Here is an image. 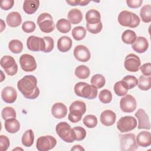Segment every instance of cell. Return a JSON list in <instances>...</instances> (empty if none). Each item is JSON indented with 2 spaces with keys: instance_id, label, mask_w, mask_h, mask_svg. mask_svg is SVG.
Instances as JSON below:
<instances>
[{
  "instance_id": "cell-1",
  "label": "cell",
  "mask_w": 151,
  "mask_h": 151,
  "mask_svg": "<svg viewBox=\"0 0 151 151\" xmlns=\"http://www.w3.org/2000/svg\"><path fill=\"white\" fill-rule=\"evenodd\" d=\"M17 88L22 95L28 99H35L40 94L37 86V79L32 75H27L17 82Z\"/></svg>"
},
{
  "instance_id": "cell-2",
  "label": "cell",
  "mask_w": 151,
  "mask_h": 151,
  "mask_svg": "<svg viewBox=\"0 0 151 151\" xmlns=\"http://www.w3.org/2000/svg\"><path fill=\"white\" fill-rule=\"evenodd\" d=\"M75 94L81 97L91 100L96 98L98 90L93 85H90L85 82H78L74 87Z\"/></svg>"
},
{
  "instance_id": "cell-3",
  "label": "cell",
  "mask_w": 151,
  "mask_h": 151,
  "mask_svg": "<svg viewBox=\"0 0 151 151\" xmlns=\"http://www.w3.org/2000/svg\"><path fill=\"white\" fill-rule=\"evenodd\" d=\"M69 110L68 119L71 123H76L81 120L83 115L86 113V106L84 101L76 100L71 104Z\"/></svg>"
},
{
  "instance_id": "cell-4",
  "label": "cell",
  "mask_w": 151,
  "mask_h": 151,
  "mask_svg": "<svg viewBox=\"0 0 151 151\" xmlns=\"http://www.w3.org/2000/svg\"><path fill=\"white\" fill-rule=\"evenodd\" d=\"M118 22L123 27L134 28L139 26L140 20L139 17L134 13L124 10L119 14Z\"/></svg>"
},
{
  "instance_id": "cell-5",
  "label": "cell",
  "mask_w": 151,
  "mask_h": 151,
  "mask_svg": "<svg viewBox=\"0 0 151 151\" xmlns=\"http://www.w3.org/2000/svg\"><path fill=\"white\" fill-rule=\"evenodd\" d=\"M55 131L60 139L67 143H73L75 140L74 131L67 122H62L58 123L55 127Z\"/></svg>"
},
{
  "instance_id": "cell-6",
  "label": "cell",
  "mask_w": 151,
  "mask_h": 151,
  "mask_svg": "<svg viewBox=\"0 0 151 151\" xmlns=\"http://www.w3.org/2000/svg\"><path fill=\"white\" fill-rule=\"evenodd\" d=\"M120 149L123 151H132L137 149L138 145L136 140V136L133 133L119 134Z\"/></svg>"
},
{
  "instance_id": "cell-7",
  "label": "cell",
  "mask_w": 151,
  "mask_h": 151,
  "mask_svg": "<svg viewBox=\"0 0 151 151\" xmlns=\"http://www.w3.org/2000/svg\"><path fill=\"white\" fill-rule=\"evenodd\" d=\"M37 23L40 30L44 33H50L54 31L55 25L52 16L46 12L41 14L37 18Z\"/></svg>"
},
{
  "instance_id": "cell-8",
  "label": "cell",
  "mask_w": 151,
  "mask_h": 151,
  "mask_svg": "<svg viewBox=\"0 0 151 151\" xmlns=\"http://www.w3.org/2000/svg\"><path fill=\"white\" fill-rule=\"evenodd\" d=\"M137 127L136 118L130 116L122 117L117 123V128L122 133L129 132Z\"/></svg>"
},
{
  "instance_id": "cell-9",
  "label": "cell",
  "mask_w": 151,
  "mask_h": 151,
  "mask_svg": "<svg viewBox=\"0 0 151 151\" xmlns=\"http://www.w3.org/2000/svg\"><path fill=\"white\" fill-rule=\"evenodd\" d=\"M1 67L10 76L15 75L18 71V65L15 59L11 55H4L0 60Z\"/></svg>"
},
{
  "instance_id": "cell-10",
  "label": "cell",
  "mask_w": 151,
  "mask_h": 151,
  "mask_svg": "<svg viewBox=\"0 0 151 151\" xmlns=\"http://www.w3.org/2000/svg\"><path fill=\"white\" fill-rule=\"evenodd\" d=\"M57 144L55 137L50 135L40 136L37 140L36 147L39 151H48L52 149Z\"/></svg>"
},
{
  "instance_id": "cell-11",
  "label": "cell",
  "mask_w": 151,
  "mask_h": 151,
  "mask_svg": "<svg viewBox=\"0 0 151 151\" xmlns=\"http://www.w3.org/2000/svg\"><path fill=\"white\" fill-rule=\"evenodd\" d=\"M19 64L22 70L25 72L33 71L37 67L35 58L28 54H22L20 57Z\"/></svg>"
},
{
  "instance_id": "cell-12",
  "label": "cell",
  "mask_w": 151,
  "mask_h": 151,
  "mask_svg": "<svg viewBox=\"0 0 151 151\" xmlns=\"http://www.w3.org/2000/svg\"><path fill=\"white\" fill-rule=\"evenodd\" d=\"M141 65L140 58L134 54H128L124 59V66L126 70L130 72H137Z\"/></svg>"
},
{
  "instance_id": "cell-13",
  "label": "cell",
  "mask_w": 151,
  "mask_h": 151,
  "mask_svg": "<svg viewBox=\"0 0 151 151\" xmlns=\"http://www.w3.org/2000/svg\"><path fill=\"white\" fill-rule=\"evenodd\" d=\"M137 106L135 98L130 94H126L120 101V107L122 111L124 113L133 112Z\"/></svg>"
},
{
  "instance_id": "cell-14",
  "label": "cell",
  "mask_w": 151,
  "mask_h": 151,
  "mask_svg": "<svg viewBox=\"0 0 151 151\" xmlns=\"http://www.w3.org/2000/svg\"><path fill=\"white\" fill-rule=\"evenodd\" d=\"M75 58L80 62H87L91 58V53L87 47L83 45H77L73 51Z\"/></svg>"
},
{
  "instance_id": "cell-15",
  "label": "cell",
  "mask_w": 151,
  "mask_h": 151,
  "mask_svg": "<svg viewBox=\"0 0 151 151\" xmlns=\"http://www.w3.org/2000/svg\"><path fill=\"white\" fill-rule=\"evenodd\" d=\"M134 115L138 120L139 129H150V123L149 116L143 109H139L136 112Z\"/></svg>"
},
{
  "instance_id": "cell-16",
  "label": "cell",
  "mask_w": 151,
  "mask_h": 151,
  "mask_svg": "<svg viewBox=\"0 0 151 151\" xmlns=\"http://www.w3.org/2000/svg\"><path fill=\"white\" fill-rule=\"evenodd\" d=\"M1 98L5 103L11 104L16 101L17 93L14 87L6 86L1 91Z\"/></svg>"
},
{
  "instance_id": "cell-17",
  "label": "cell",
  "mask_w": 151,
  "mask_h": 151,
  "mask_svg": "<svg viewBox=\"0 0 151 151\" xmlns=\"http://www.w3.org/2000/svg\"><path fill=\"white\" fill-rule=\"evenodd\" d=\"M132 48L137 53H143L147 50L149 42L145 37L142 36L137 37L135 41L132 44Z\"/></svg>"
},
{
  "instance_id": "cell-18",
  "label": "cell",
  "mask_w": 151,
  "mask_h": 151,
  "mask_svg": "<svg viewBox=\"0 0 151 151\" xmlns=\"http://www.w3.org/2000/svg\"><path fill=\"white\" fill-rule=\"evenodd\" d=\"M100 122L102 124L106 126H112L116 122V114L110 110H104L100 114Z\"/></svg>"
},
{
  "instance_id": "cell-19",
  "label": "cell",
  "mask_w": 151,
  "mask_h": 151,
  "mask_svg": "<svg viewBox=\"0 0 151 151\" xmlns=\"http://www.w3.org/2000/svg\"><path fill=\"white\" fill-rule=\"evenodd\" d=\"M42 38L31 35L27 40V46L29 50L34 52L40 51L41 49Z\"/></svg>"
},
{
  "instance_id": "cell-20",
  "label": "cell",
  "mask_w": 151,
  "mask_h": 151,
  "mask_svg": "<svg viewBox=\"0 0 151 151\" xmlns=\"http://www.w3.org/2000/svg\"><path fill=\"white\" fill-rule=\"evenodd\" d=\"M51 113L56 119H63L67 115V108L63 103H56L52 106Z\"/></svg>"
},
{
  "instance_id": "cell-21",
  "label": "cell",
  "mask_w": 151,
  "mask_h": 151,
  "mask_svg": "<svg viewBox=\"0 0 151 151\" xmlns=\"http://www.w3.org/2000/svg\"><path fill=\"white\" fill-rule=\"evenodd\" d=\"M137 145L143 147H146L151 145V134L147 131L140 132L136 138Z\"/></svg>"
},
{
  "instance_id": "cell-22",
  "label": "cell",
  "mask_w": 151,
  "mask_h": 151,
  "mask_svg": "<svg viewBox=\"0 0 151 151\" xmlns=\"http://www.w3.org/2000/svg\"><path fill=\"white\" fill-rule=\"evenodd\" d=\"M6 22L8 25L11 27H17L19 26L22 22L21 15L18 12H11L6 16Z\"/></svg>"
},
{
  "instance_id": "cell-23",
  "label": "cell",
  "mask_w": 151,
  "mask_h": 151,
  "mask_svg": "<svg viewBox=\"0 0 151 151\" xmlns=\"http://www.w3.org/2000/svg\"><path fill=\"white\" fill-rule=\"evenodd\" d=\"M73 45L71 39L68 36L61 37L57 41V48L62 52H66L68 51Z\"/></svg>"
},
{
  "instance_id": "cell-24",
  "label": "cell",
  "mask_w": 151,
  "mask_h": 151,
  "mask_svg": "<svg viewBox=\"0 0 151 151\" xmlns=\"http://www.w3.org/2000/svg\"><path fill=\"white\" fill-rule=\"evenodd\" d=\"M40 6L38 0H25L23 4V10L27 14H34Z\"/></svg>"
},
{
  "instance_id": "cell-25",
  "label": "cell",
  "mask_w": 151,
  "mask_h": 151,
  "mask_svg": "<svg viewBox=\"0 0 151 151\" xmlns=\"http://www.w3.org/2000/svg\"><path fill=\"white\" fill-rule=\"evenodd\" d=\"M86 20L87 24H93L101 22V15L100 12L94 9L88 10L86 14Z\"/></svg>"
},
{
  "instance_id": "cell-26",
  "label": "cell",
  "mask_w": 151,
  "mask_h": 151,
  "mask_svg": "<svg viewBox=\"0 0 151 151\" xmlns=\"http://www.w3.org/2000/svg\"><path fill=\"white\" fill-rule=\"evenodd\" d=\"M67 18L71 24H78L83 19V14L80 9L73 8L68 12Z\"/></svg>"
},
{
  "instance_id": "cell-27",
  "label": "cell",
  "mask_w": 151,
  "mask_h": 151,
  "mask_svg": "<svg viewBox=\"0 0 151 151\" xmlns=\"http://www.w3.org/2000/svg\"><path fill=\"white\" fill-rule=\"evenodd\" d=\"M5 129L9 133H15L20 129V123L15 118L5 120Z\"/></svg>"
},
{
  "instance_id": "cell-28",
  "label": "cell",
  "mask_w": 151,
  "mask_h": 151,
  "mask_svg": "<svg viewBox=\"0 0 151 151\" xmlns=\"http://www.w3.org/2000/svg\"><path fill=\"white\" fill-rule=\"evenodd\" d=\"M137 86L139 88L143 91L149 90L151 87V76H140L139 78Z\"/></svg>"
},
{
  "instance_id": "cell-29",
  "label": "cell",
  "mask_w": 151,
  "mask_h": 151,
  "mask_svg": "<svg viewBox=\"0 0 151 151\" xmlns=\"http://www.w3.org/2000/svg\"><path fill=\"white\" fill-rule=\"evenodd\" d=\"M56 28L59 32L63 34H66L71 30V25L68 19L61 18L58 20L57 22Z\"/></svg>"
},
{
  "instance_id": "cell-30",
  "label": "cell",
  "mask_w": 151,
  "mask_h": 151,
  "mask_svg": "<svg viewBox=\"0 0 151 151\" xmlns=\"http://www.w3.org/2000/svg\"><path fill=\"white\" fill-rule=\"evenodd\" d=\"M34 141V134L31 129L26 130L23 134L21 139L22 144L25 147L31 146Z\"/></svg>"
},
{
  "instance_id": "cell-31",
  "label": "cell",
  "mask_w": 151,
  "mask_h": 151,
  "mask_svg": "<svg viewBox=\"0 0 151 151\" xmlns=\"http://www.w3.org/2000/svg\"><path fill=\"white\" fill-rule=\"evenodd\" d=\"M116 94L118 96H123L126 95L129 90L127 84L123 81H117L113 87Z\"/></svg>"
},
{
  "instance_id": "cell-32",
  "label": "cell",
  "mask_w": 151,
  "mask_h": 151,
  "mask_svg": "<svg viewBox=\"0 0 151 151\" xmlns=\"http://www.w3.org/2000/svg\"><path fill=\"white\" fill-rule=\"evenodd\" d=\"M137 38L136 34L131 29L125 30L122 34V40L126 44H132Z\"/></svg>"
},
{
  "instance_id": "cell-33",
  "label": "cell",
  "mask_w": 151,
  "mask_h": 151,
  "mask_svg": "<svg viewBox=\"0 0 151 151\" xmlns=\"http://www.w3.org/2000/svg\"><path fill=\"white\" fill-rule=\"evenodd\" d=\"M74 74L80 79H86L89 77L90 71L89 68L86 65H80L76 68Z\"/></svg>"
},
{
  "instance_id": "cell-34",
  "label": "cell",
  "mask_w": 151,
  "mask_h": 151,
  "mask_svg": "<svg viewBox=\"0 0 151 151\" xmlns=\"http://www.w3.org/2000/svg\"><path fill=\"white\" fill-rule=\"evenodd\" d=\"M140 16L143 22L149 23L151 21V5H145L140 11Z\"/></svg>"
},
{
  "instance_id": "cell-35",
  "label": "cell",
  "mask_w": 151,
  "mask_h": 151,
  "mask_svg": "<svg viewBox=\"0 0 151 151\" xmlns=\"http://www.w3.org/2000/svg\"><path fill=\"white\" fill-rule=\"evenodd\" d=\"M9 50L14 54H19L23 50L22 42L19 40H12L8 44Z\"/></svg>"
},
{
  "instance_id": "cell-36",
  "label": "cell",
  "mask_w": 151,
  "mask_h": 151,
  "mask_svg": "<svg viewBox=\"0 0 151 151\" xmlns=\"http://www.w3.org/2000/svg\"><path fill=\"white\" fill-rule=\"evenodd\" d=\"M86 35V29L82 26L74 27L72 29V36L75 40L80 41L83 40Z\"/></svg>"
},
{
  "instance_id": "cell-37",
  "label": "cell",
  "mask_w": 151,
  "mask_h": 151,
  "mask_svg": "<svg viewBox=\"0 0 151 151\" xmlns=\"http://www.w3.org/2000/svg\"><path fill=\"white\" fill-rule=\"evenodd\" d=\"M91 84L97 88H102L106 84V79L104 76L100 74H96L93 76L90 80Z\"/></svg>"
},
{
  "instance_id": "cell-38",
  "label": "cell",
  "mask_w": 151,
  "mask_h": 151,
  "mask_svg": "<svg viewBox=\"0 0 151 151\" xmlns=\"http://www.w3.org/2000/svg\"><path fill=\"white\" fill-rule=\"evenodd\" d=\"M43 38V45L41 51L44 52H50L54 49V41L52 38L49 36H45Z\"/></svg>"
},
{
  "instance_id": "cell-39",
  "label": "cell",
  "mask_w": 151,
  "mask_h": 151,
  "mask_svg": "<svg viewBox=\"0 0 151 151\" xmlns=\"http://www.w3.org/2000/svg\"><path fill=\"white\" fill-rule=\"evenodd\" d=\"M83 124L88 128L92 129L95 127L97 124V118L93 114L86 115L83 120Z\"/></svg>"
},
{
  "instance_id": "cell-40",
  "label": "cell",
  "mask_w": 151,
  "mask_h": 151,
  "mask_svg": "<svg viewBox=\"0 0 151 151\" xmlns=\"http://www.w3.org/2000/svg\"><path fill=\"white\" fill-rule=\"evenodd\" d=\"M99 99L104 104L110 103L112 100V94L111 91L107 89L102 90L99 93Z\"/></svg>"
},
{
  "instance_id": "cell-41",
  "label": "cell",
  "mask_w": 151,
  "mask_h": 151,
  "mask_svg": "<svg viewBox=\"0 0 151 151\" xmlns=\"http://www.w3.org/2000/svg\"><path fill=\"white\" fill-rule=\"evenodd\" d=\"M1 116L4 120L16 118L17 114L15 109L12 107H5L1 111Z\"/></svg>"
},
{
  "instance_id": "cell-42",
  "label": "cell",
  "mask_w": 151,
  "mask_h": 151,
  "mask_svg": "<svg viewBox=\"0 0 151 151\" xmlns=\"http://www.w3.org/2000/svg\"><path fill=\"white\" fill-rule=\"evenodd\" d=\"M73 130L74 133L75 140L81 141L85 139L87 134L85 129L80 126H76L73 127Z\"/></svg>"
},
{
  "instance_id": "cell-43",
  "label": "cell",
  "mask_w": 151,
  "mask_h": 151,
  "mask_svg": "<svg viewBox=\"0 0 151 151\" xmlns=\"http://www.w3.org/2000/svg\"><path fill=\"white\" fill-rule=\"evenodd\" d=\"M122 81L125 82V83L127 84L129 90L135 87L137 85L138 83L137 78L135 76L132 75H128L125 76L123 78Z\"/></svg>"
},
{
  "instance_id": "cell-44",
  "label": "cell",
  "mask_w": 151,
  "mask_h": 151,
  "mask_svg": "<svg viewBox=\"0 0 151 151\" xmlns=\"http://www.w3.org/2000/svg\"><path fill=\"white\" fill-rule=\"evenodd\" d=\"M103 28V24L101 22L97 23V24H86V29L87 30L93 34H97L99 33Z\"/></svg>"
},
{
  "instance_id": "cell-45",
  "label": "cell",
  "mask_w": 151,
  "mask_h": 151,
  "mask_svg": "<svg viewBox=\"0 0 151 151\" xmlns=\"http://www.w3.org/2000/svg\"><path fill=\"white\" fill-rule=\"evenodd\" d=\"M36 28L35 24L31 21H25L22 24V29L26 33H31L35 31Z\"/></svg>"
},
{
  "instance_id": "cell-46",
  "label": "cell",
  "mask_w": 151,
  "mask_h": 151,
  "mask_svg": "<svg viewBox=\"0 0 151 151\" xmlns=\"http://www.w3.org/2000/svg\"><path fill=\"white\" fill-rule=\"evenodd\" d=\"M10 145L9 139L5 135L0 136V150L6 151L8 149Z\"/></svg>"
},
{
  "instance_id": "cell-47",
  "label": "cell",
  "mask_w": 151,
  "mask_h": 151,
  "mask_svg": "<svg viewBox=\"0 0 151 151\" xmlns=\"http://www.w3.org/2000/svg\"><path fill=\"white\" fill-rule=\"evenodd\" d=\"M14 5V0H3L1 2V8L5 11H8L11 9Z\"/></svg>"
},
{
  "instance_id": "cell-48",
  "label": "cell",
  "mask_w": 151,
  "mask_h": 151,
  "mask_svg": "<svg viewBox=\"0 0 151 151\" xmlns=\"http://www.w3.org/2000/svg\"><path fill=\"white\" fill-rule=\"evenodd\" d=\"M145 76H151V63H146L143 64L142 65H140L139 68Z\"/></svg>"
},
{
  "instance_id": "cell-49",
  "label": "cell",
  "mask_w": 151,
  "mask_h": 151,
  "mask_svg": "<svg viewBox=\"0 0 151 151\" xmlns=\"http://www.w3.org/2000/svg\"><path fill=\"white\" fill-rule=\"evenodd\" d=\"M127 6L131 8H138L141 6L142 0H127L126 1Z\"/></svg>"
},
{
  "instance_id": "cell-50",
  "label": "cell",
  "mask_w": 151,
  "mask_h": 151,
  "mask_svg": "<svg viewBox=\"0 0 151 151\" xmlns=\"http://www.w3.org/2000/svg\"><path fill=\"white\" fill-rule=\"evenodd\" d=\"M80 0H74V1H67L66 2L71 6L79 5Z\"/></svg>"
},
{
  "instance_id": "cell-51",
  "label": "cell",
  "mask_w": 151,
  "mask_h": 151,
  "mask_svg": "<svg viewBox=\"0 0 151 151\" xmlns=\"http://www.w3.org/2000/svg\"><path fill=\"white\" fill-rule=\"evenodd\" d=\"M71 150H78V151H81V150H84V149L79 145H76L73 146V147L71 149Z\"/></svg>"
},
{
  "instance_id": "cell-52",
  "label": "cell",
  "mask_w": 151,
  "mask_h": 151,
  "mask_svg": "<svg viewBox=\"0 0 151 151\" xmlns=\"http://www.w3.org/2000/svg\"><path fill=\"white\" fill-rule=\"evenodd\" d=\"M1 30H0V32H1L5 28L6 25H5V24L4 21L2 19H1Z\"/></svg>"
},
{
  "instance_id": "cell-53",
  "label": "cell",
  "mask_w": 151,
  "mask_h": 151,
  "mask_svg": "<svg viewBox=\"0 0 151 151\" xmlns=\"http://www.w3.org/2000/svg\"><path fill=\"white\" fill-rule=\"evenodd\" d=\"M89 3H90L89 1H81V0H80L79 5H80V6H86Z\"/></svg>"
},
{
  "instance_id": "cell-54",
  "label": "cell",
  "mask_w": 151,
  "mask_h": 151,
  "mask_svg": "<svg viewBox=\"0 0 151 151\" xmlns=\"http://www.w3.org/2000/svg\"><path fill=\"white\" fill-rule=\"evenodd\" d=\"M1 74H2V77H3V76H4V74H3V72H2V71H1ZM3 81H4V78H2L1 79V82Z\"/></svg>"
}]
</instances>
